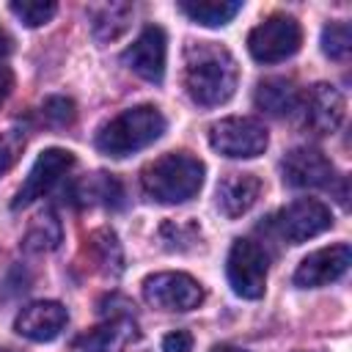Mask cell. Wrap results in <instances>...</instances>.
I'll list each match as a JSON object with an SVG mask.
<instances>
[{
	"label": "cell",
	"mask_w": 352,
	"mask_h": 352,
	"mask_svg": "<svg viewBox=\"0 0 352 352\" xmlns=\"http://www.w3.org/2000/svg\"><path fill=\"white\" fill-rule=\"evenodd\" d=\"M349 261H352V248L346 242H338V245L314 250L294 270V283L302 286V289L327 286V283L338 280L349 270Z\"/></svg>",
	"instance_id": "30bf717a"
},
{
	"label": "cell",
	"mask_w": 352,
	"mask_h": 352,
	"mask_svg": "<svg viewBox=\"0 0 352 352\" xmlns=\"http://www.w3.org/2000/svg\"><path fill=\"white\" fill-rule=\"evenodd\" d=\"M165 55H168V41L162 28L148 25L140 30V36L124 50L121 60L126 69H132L138 77L148 82H162L165 77Z\"/></svg>",
	"instance_id": "9c48e42d"
},
{
	"label": "cell",
	"mask_w": 352,
	"mask_h": 352,
	"mask_svg": "<svg viewBox=\"0 0 352 352\" xmlns=\"http://www.w3.org/2000/svg\"><path fill=\"white\" fill-rule=\"evenodd\" d=\"M179 11L198 25L220 28V25H228L242 11V3L239 0H182Z\"/></svg>",
	"instance_id": "ac0fdd59"
},
{
	"label": "cell",
	"mask_w": 352,
	"mask_h": 352,
	"mask_svg": "<svg viewBox=\"0 0 352 352\" xmlns=\"http://www.w3.org/2000/svg\"><path fill=\"white\" fill-rule=\"evenodd\" d=\"M140 184L146 195L157 204L190 201L204 184V162L187 151L162 154L143 168Z\"/></svg>",
	"instance_id": "7a4b0ae2"
},
{
	"label": "cell",
	"mask_w": 352,
	"mask_h": 352,
	"mask_svg": "<svg viewBox=\"0 0 352 352\" xmlns=\"http://www.w3.org/2000/svg\"><path fill=\"white\" fill-rule=\"evenodd\" d=\"M88 245H91L94 258H96V264H99L102 272H107V275H118V272L124 270L121 245H118V239H116V234H113L110 228H99V231H94L91 239H88Z\"/></svg>",
	"instance_id": "7402d4cb"
},
{
	"label": "cell",
	"mask_w": 352,
	"mask_h": 352,
	"mask_svg": "<svg viewBox=\"0 0 352 352\" xmlns=\"http://www.w3.org/2000/svg\"><path fill=\"white\" fill-rule=\"evenodd\" d=\"M143 300L160 311H190L201 305L204 289L187 272H154L143 278Z\"/></svg>",
	"instance_id": "52a82bcc"
},
{
	"label": "cell",
	"mask_w": 352,
	"mask_h": 352,
	"mask_svg": "<svg viewBox=\"0 0 352 352\" xmlns=\"http://www.w3.org/2000/svg\"><path fill=\"white\" fill-rule=\"evenodd\" d=\"M69 314L60 302L55 300H38L25 305L16 319H14V330L30 341H52L60 336V330L66 327Z\"/></svg>",
	"instance_id": "4fadbf2b"
},
{
	"label": "cell",
	"mask_w": 352,
	"mask_h": 352,
	"mask_svg": "<svg viewBox=\"0 0 352 352\" xmlns=\"http://www.w3.org/2000/svg\"><path fill=\"white\" fill-rule=\"evenodd\" d=\"M239 69L234 55L214 41H190L184 50V88L201 107L226 104L236 91Z\"/></svg>",
	"instance_id": "6da1fadb"
},
{
	"label": "cell",
	"mask_w": 352,
	"mask_h": 352,
	"mask_svg": "<svg viewBox=\"0 0 352 352\" xmlns=\"http://www.w3.org/2000/svg\"><path fill=\"white\" fill-rule=\"evenodd\" d=\"M261 195V179L253 173H226L217 184V209L226 217H242Z\"/></svg>",
	"instance_id": "9a60e30c"
},
{
	"label": "cell",
	"mask_w": 352,
	"mask_h": 352,
	"mask_svg": "<svg viewBox=\"0 0 352 352\" xmlns=\"http://www.w3.org/2000/svg\"><path fill=\"white\" fill-rule=\"evenodd\" d=\"M346 113V102L341 96V91L330 82H316L308 94L305 102V124L316 132V135H333Z\"/></svg>",
	"instance_id": "5bb4252c"
},
{
	"label": "cell",
	"mask_w": 352,
	"mask_h": 352,
	"mask_svg": "<svg viewBox=\"0 0 352 352\" xmlns=\"http://www.w3.org/2000/svg\"><path fill=\"white\" fill-rule=\"evenodd\" d=\"M25 143H28V135H25V126H19V124L6 126L0 132V176L16 165V160L25 151Z\"/></svg>",
	"instance_id": "603a6c76"
},
{
	"label": "cell",
	"mask_w": 352,
	"mask_h": 352,
	"mask_svg": "<svg viewBox=\"0 0 352 352\" xmlns=\"http://www.w3.org/2000/svg\"><path fill=\"white\" fill-rule=\"evenodd\" d=\"M226 272L231 289L239 297L258 300L267 289V253L250 239H236L228 250Z\"/></svg>",
	"instance_id": "8992f818"
},
{
	"label": "cell",
	"mask_w": 352,
	"mask_h": 352,
	"mask_svg": "<svg viewBox=\"0 0 352 352\" xmlns=\"http://www.w3.org/2000/svg\"><path fill=\"white\" fill-rule=\"evenodd\" d=\"M270 138L258 118L250 116H231L220 118L209 126V146L231 160H250L264 154Z\"/></svg>",
	"instance_id": "277c9868"
},
{
	"label": "cell",
	"mask_w": 352,
	"mask_h": 352,
	"mask_svg": "<svg viewBox=\"0 0 352 352\" xmlns=\"http://www.w3.org/2000/svg\"><path fill=\"white\" fill-rule=\"evenodd\" d=\"M129 19H132V6L129 3H107V6L94 11L91 28H94V36L99 41H113L129 28Z\"/></svg>",
	"instance_id": "ffe728a7"
},
{
	"label": "cell",
	"mask_w": 352,
	"mask_h": 352,
	"mask_svg": "<svg viewBox=\"0 0 352 352\" xmlns=\"http://www.w3.org/2000/svg\"><path fill=\"white\" fill-rule=\"evenodd\" d=\"M0 352H16V349H0Z\"/></svg>",
	"instance_id": "1f68e13d"
},
{
	"label": "cell",
	"mask_w": 352,
	"mask_h": 352,
	"mask_svg": "<svg viewBox=\"0 0 352 352\" xmlns=\"http://www.w3.org/2000/svg\"><path fill=\"white\" fill-rule=\"evenodd\" d=\"M72 165H74V154L66 151V148H47V151H41V154L36 157V162H33L28 179H25V184L19 187V192H16V198H14V209L28 206L30 201H36V198H41L44 192H50L52 184H55Z\"/></svg>",
	"instance_id": "8fae6325"
},
{
	"label": "cell",
	"mask_w": 352,
	"mask_h": 352,
	"mask_svg": "<svg viewBox=\"0 0 352 352\" xmlns=\"http://www.w3.org/2000/svg\"><path fill=\"white\" fill-rule=\"evenodd\" d=\"M212 352H245V349H239V346H231V344H220V346H214Z\"/></svg>",
	"instance_id": "4dcf8cb0"
},
{
	"label": "cell",
	"mask_w": 352,
	"mask_h": 352,
	"mask_svg": "<svg viewBox=\"0 0 352 352\" xmlns=\"http://www.w3.org/2000/svg\"><path fill=\"white\" fill-rule=\"evenodd\" d=\"M165 132V116L154 104L121 110L96 132V148L107 157H126L151 146Z\"/></svg>",
	"instance_id": "3957f363"
},
{
	"label": "cell",
	"mask_w": 352,
	"mask_h": 352,
	"mask_svg": "<svg viewBox=\"0 0 352 352\" xmlns=\"http://www.w3.org/2000/svg\"><path fill=\"white\" fill-rule=\"evenodd\" d=\"M138 338V324L129 316H113L107 324L80 336L74 341L77 352H124Z\"/></svg>",
	"instance_id": "2e32d148"
},
{
	"label": "cell",
	"mask_w": 352,
	"mask_h": 352,
	"mask_svg": "<svg viewBox=\"0 0 352 352\" xmlns=\"http://www.w3.org/2000/svg\"><path fill=\"white\" fill-rule=\"evenodd\" d=\"M162 352H192V336L187 330H173L162 338Z\"/></svg>",
	"instance_id": "83f0119b"
},
{
	"label": "cell",
	"mask_w": 352,
	"mask_h": 352,
	"mask_svg": "<svg viewBox=\"0 0 352 352\" xmlns=\"http://www.w3.org/2000/svg\"><path fill=\"white\" fill-rule=\"evenodd\" d=\"M11 52V38H8V33L0 28V55H8Z\"/></svg>",
	"instance_id": "f546056e"
},
{
	"label": "cell",
	"mask_w": 352,
	"mask_h": 352,
	"mask_svg": "<svg viewBox=\"0 0 352 352\" xmlns=\"http://www.w3.org/2000/svg\"><path fill=\"white\" fill-rule=\"evenodd\" d=\"M11 88H14V74L8 66H0V102L11 94Z\"/></svg>",
	"instance_id": "f1b7e54d"
},
{
	"label": "cell",
	"mask_w": 352,
	"mask_h": 352,
	"mask_svg": "<svg viewBox=\"0 0 352 352\" xmlns=\"http://www.w3.org/2000/svg\"><path fill=\"white\" fill-rule=\"evenodd\" d=\"M74 198L82 204H104V206H121V184L110 173H94L74 184Z\"/></svg>",
	"instance_id": "d6986e66"
},
{
	"label": "cell",
	"mask_w": 352,
	"mask_h": 352,
	"mask_svg": "<svg viewBox=\"0 0 352 352\" xmlns=\"http://www.w3.org/2000/svg\"><path fill=\"white\" fill-rule=\"evenodd\" d=\"M8 8H11V14L19 16L28 28H41V25H47V22L55 16V11H58V6L50 3V0H47V3H41V0H38V3H36V0H22V3H16V0H14Z\"/></svg>",
	"instance_id": "d4e9b609"
},
{
	"label": "cell",
	"mask_w": 352,
	"mask_h": 352,
	"mask_svg": "<svg viewBox=\"0 0 352 352\" xmlns=\"http://www.w3.org/2000/svg\"><path fill=\"white\" fill-rule=\"evenodd\" d=\"M302 44V30L294 16L275 14L256 25L248 36V50L258 63H278L292 58Z\"/></svg>",
	"instance_id": "5b68a950"
},
{
	"label": "cell",
	"mask_w": 352,
	"mask_h": 352,
	"mask_svg": "<svg viewBox=\"0 0 352 352\" xmlns=\"http://www.w3.org/2000/svg\"><path fill=\"white\" fill-rule=\"evenodd\" d=\"M280 173L289 187L305 190V187H330L336 170H333V162L322 151L302 146V148H292L283 157Z\"/></svg>",
	"instance_id": "7c38bea8"
},
{
	"label": "cell",
	"mask_w": 352,
	"mask_h": 352,
	"mask_svg": "<svg viewBox=\"0 0 352 352\" xmlns=\"http://www.w3.org/2000/svg\"><path fill=\"white\" fill-rule=\"evenodd\" d=\"M74 116H77L74 102L66 99V96H50V99H44V104H41V118H44L50 126H66V124L74 121Z\"/></svg>",
	"instance_id": "484cf974"
},
{
	"label": "cell",
	"mask_w": 352,
	"mask_h": 352,
	"mask_svg": "<svg viewBox=\"0 0 352 352\" xmlns=\"http://www.w3.org/2000/svg\"><path fill=\"white\" fill-rule=\"evenodd\" d=\"M160 236L170 250H187V248H192V242L198 236V228L192 223H165Z\"/></svg>",
	"instance_id": "4316f807"
},
{
	"label": "cell",
	"mask_w": 352,
	"mask_h": 352,
	"mask_svg": "<svg viewBox=\"0 0 352 352\" xmlns=\"http://www.w3.org/2000/svg\"><path fill=\"white\" fill-rule=\"evenodd\" d=\"M272 223H275V231L280 234V239L300 245V242H308V239L319 236L322 231H327L333 226V214L322 201L300 198V201L283 206L272 217Z\"/></svg>",
	"instance_id": "ba28073f"
},
{
	"label": "cell",
	"mask_w": 352,
	"mask_h": 352,
	"mask_svg": "<svg viewBox=\"0 0 352 352\" xmlns=\"http://www.w3.org/2000/svg\"><path fill=\"white\" fill-rule=\"evenodd\" d=\"M58 242H60V223L52 212H44L28 228V234L22 239V248L30 250V253H47V250H55Z\"/></svg>",
	"instance_id": "44dd1931"
},
{
	"label": "cell",
	"mask_w": 352,
	"mask_h": 352,
	"mask_svg": "<svg viewBox=\"0 0 352 352\" xmlns=\"http://www.w3.org/2000/svg\"><path fill=\"white\" fill-rule=\"evenodd\" d=\"M349 47H352V30L346 22H330L322 30V50L327 58L344 60L349 55Z\"/></svg>",
	"instance_id": "cb8c5ba5"
},
{
	"label": "cell",
	"mask_w": 352,
	"mask_h": 352,
	"mask_svg": "<svg viewBox=\"0 0 352 352\" xmlns=\"http://www.w3.org/2000/svg\"><path fill=\"white\" fill-rule=\"evenodd\" d=\"M253 102H256V107L261 113L280 118V116H292L297 110L300 94H297L292 80H286V77H267V80L258 82Z\"/></svg>",
	"instance_id": "e0dca14e"
}]
</instances>
